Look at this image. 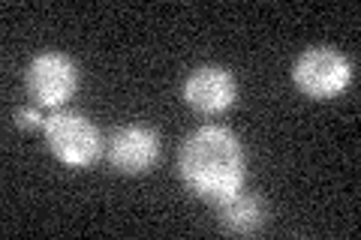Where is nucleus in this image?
Segmentation results:
<instances>
[{"label":"nucleus","mask_w":361,"mask_h":240,"mask_svg":"<svg viewBox=\"0 0 361 240\" xmlns=\"http://www.w3.org/2000/svg\"><path fill=\"white\" fill-rule=\"evenodd\" d=\"M178 175L196 198L217 208L247 184V153L241 139L223 123H202L180 144Z\"/></svg>","instance_id":"obj_1"},{"label":"nucleus","mask_w":361,"mask_h":240,"mask_svg":"<svg viewBox=\"0 0 361 240\" xmlns=\"http://www.w3.org/2000/svg\"><path fill=\"white\" fill-rule=\"evenodd\" d=\"M45 144L54 153V159H61L70 168H85L94 165L99 153H103V132L97 130V123L82 111H66L58 108L54 114L45 118Z\"/></svg>","instance_id":"obj_2"},{"label":"nucleus","mask_w":361,"mask_h":240,"mask_svg":"<svg viewBox=\"0 0 361 240\" xmlns=\"http://www.w3.org/2000/svg\"><path fill=\"white\" fill-rule=\"evenodd\" d=\"M292 82L310 99H334L353 84V61L331 45H310L292 63Z\"/></svg>","instance_id":"obj_3"},{"label":"nucleus","mask_w":361,"mask_h":240,"mask_svg":"<svg viewBox=\"0 0 361 240\" xmlns=\"http://www.w3.org/2000/svg\"><path fill=\"white\" fill-rule=\"evenodd\" d=\"M25 84L33 96V106L61 108L78 90V66L63 51H42L27 63Z\"/></svg>","instance_id":"obj_4"},{"label":"nucleus","mask_w":361,"mask_h":240,"mask_svg":"<svg viewBox=\"0 0 361 240\" xmlns=\"http://www.w3.org/2000/svg\"><path fill=\"white\" fill-rule=\"evenodd\" d=\"M180 96L199 114H223L235 106L238 82H235V75L226 70V66L205 63V66H196V70L184 78Z\"/></svg>","instance_id":"obj_5"},{"label":"nucleus","mask_w":361,"mask_h":240,"mask_svg":"<svg viewBox=\"0 0 361 240\" xmlns=\"http://www.w3.org/2000/svg\"><path fill=\"white\" fill-rule=\"evenodd\" d=\"M106 151L109 163L121 175H145L160 159V135L151 127H142V123H127V127H118L111 132Z\"/></svg>","instance_id":"obj_6"},{"label":"nucleus","mask_w":361,"mask_h":240,"mask_svg":"<svg viewBox=\"0 0 361 240\" xmlns=\"http://www.w3.org/2000/svg\"><path fill=\"white\" fill-rule=\"evenodd\" d=\"M217 222L226 234H256L265 225V201L256 192H235L232 198H226L217 204Z\"/></svg>","instance_id":"obj_7"},{"label":"nucleus","mask_w":361,"mask_h":240,"mask_svg":"<svg viewBox=\"0 0 361 240\" xmlns=\"http://www.w3.org/2000/svg\"><path fill=\"white\" fill-rule=\"evenodd\" d=\"M13 120L18 123L21 130H42L45 127V118H42L39 106H21V108H16Z\"/></svg>","instance_id":"obj_8"}]
</instances>
